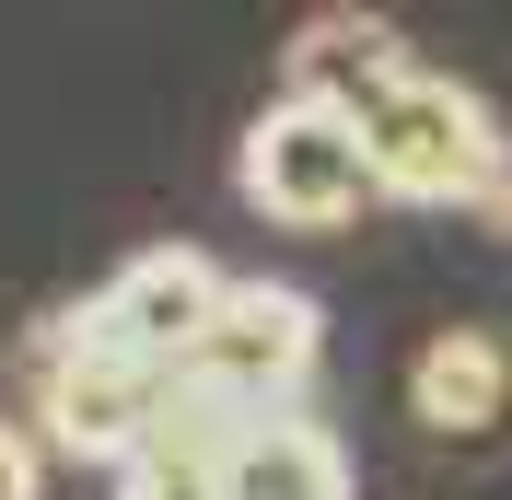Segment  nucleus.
Here are the masks:
<instances>
[{
	"label": "nucleus",
	"mask_w": 512,
	"mask_h": 500,
	"mask_svg": "<svg viewBox=\"0 0 512 500\" xmlns=\"http://www.w3.org/2000/svg\"><path fill=\"white\" fill-rule=\"evenodd\" d=\"M361 152H373V198H419V210H478L501 198V117H489L454 70H396L361 105Z\"/></svg>",
	"instance_id": "obj_1"
},
{
	"label": "nucleus",
	"mask_w": 512,
	"mask_h": 500,
	"mask_svg": "<svg viewBox=\"0 0 512 500\" xmlns=\"http://www.w3.org/2000/svg\"><path fill=\"white\" fill-rule=\"evenodd\" d=\"M233 187L245 210L291 221V233H326V221H350L373 198V152H361V117L326 94H280L268 117L245 128V152H233Z\"/></svg>",
	"instance_id": "obj_2"
},
{
	"label": "nucleus",
	"mask_w": 512,
	"mask_h": 500,
	"mask_svg": "<svg viewBox=\"0 0 512 500\" xmlns=\"http://www.w3.org/2000/svg\"><path fill=\"white\" fill-rule=\"evenodd\" d=\"M222 291H233V280L210 268V256L152 245V256H128L82 314H59L47 338L94 349V361H140V373H187V349H198V326L222 314Z\"/></svg>",
	"instance_id": "obj_3"
},
{
	"label": "nucleus",
	"mask_w": 512,
	"mask_h": 500,
	"mask_svg": "<svg viewBox=\"0 0 512 500\" xmlns=\"http://www.w3.org/2000/svg\"><path fill=\"white\" fill-rule=\"evenodd\" d=\"M315 349H326V326H315V303H303L291 280H233L222 314H210L198 349H187V384H198V396H222V407L280 419V407L315 384Z\"/></svg>",
	"instance_id": "obj_4"
},
{
	"label": "nucleus",
	"mask_w": 512,
	"mask_h": 500,
	"mask_svg": "<svg viewBox=\"0 0 512 500\" xmlns=\"http://www.w3.org/2000/svg\"><path fill=\"white\" fill-rule=\"evenodd\" d=\"M163 384H175V373L94 361V349H70V338L35 349V419H47V442H59V454H82V466H128V454L152 442Z\"/></svg>",
	"instance_id": "obj_5"
},
{
	"label": "nucleus",
	"mask_w": 512,
	"mask_h": 500,
	"mask_svg": "<svg viewBox=\"0 0 512 500\" xmlns=\"http://www.w3.org/2000/svg\"><path fill=\"white\" fill-rule=\"evenodd\" d=\"M408 419L431 442H501L512 431V338L443 326V338L408 361Z\"/></svg>",
	"instance_id": "obj_6"
},
{
	"label": "nucleus",
	"mask_w": 512,
	"mask_h": 500,
	"mask_svg": "<svg viewBox=\"0 0 512 500\" xmlns=\"http://www.w3.org/2000/svg\"><path fill=\"white\" fill-rule=\"evenodd\" d=\"M222 500H350V454H338V431H326V419L280 407V419H256V431L233 442Z\"/></svg>",
	"instance_id": "obj_7"
},
{
	"label": "nucleus",
	"mask_w": 512,
	"mask_h": 500,
	"mask_svg": "<svg viewBox=\"0 0 512 500\" xmlns=\"http://www.w3.org/2000/svg\"><path fill=\"white\" fill-rule=\"evenodd\" d=\"M396 70H419L408 47H396V24H373V12H315L303 24V47H291V94H326V105H373Z\"/></svg>",
	"instance_id": "obj_8"
},
{
	"label": "nucleus",
	"mask_w": 512,
	"mask_h": 500,
	"mask_svg": "<svg viewBox=\"0 0 512 500\" xmlns=\"http://www.w3.org/2000/svg\"><path fill=\"white\" fill-rule=\"evenodd\" d=\"M0 500H35V442L0 419Z\"/></svg>",
	"instance_id": "obj_9"
}]
</instances>
